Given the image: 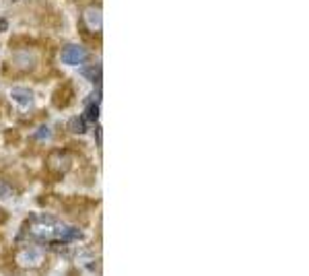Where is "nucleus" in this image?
<instances>
[{"mask_svg": "<svg viewBox=\"0 0 309 276\" xmlns=\"http://www.w3.org/2000/svg\"><path fill=\"white\" fill-rule=\"evenodd\" d=\"M85 237L81 229L76 227H68V225H60V231H58V239L62 241H81Z\"/></svg>", "mask_w": 309, "mask_h": 276, "instance_id": "4", "label": "nucleus"}, {"mask_svg": "<svg viewBox=\"0 0 309 276\" xmlns=\"http://www.w3.org/2000/svg\"><path fill=\"white\" fill-rule=\"evenodd\" d=\"M7 27H9V21L7 19H0V31H7Z\"/></svg>", "mask_w": 309, "mask_h": 276, "instance_id": "11", "label": "nucleus"}, {"mask_svg": "<svg viewBox=\"0 0 309 276\" xmlns=\"http://www.w3.org/2000/svg\"><path fill=\"white\" fill-rule=\"evenodd\" d=\"M11 97H13L19 105H29V103L33 101V93H31L29 89H21V87H15V89L11 91Z\"/></svg>", "mask_w": 309, "mask_h": 276, "instance_id": "6", "label": "nucleus"}, {"mask_svg": "<svg viewBox=\"0 0 309 276\" xmlns=\"http://www.w3.org/2000/svg\"><path fill=\"white\" fill-rule=\"evenodd\" d=\"M11 3H17V0H11Z\"/></svg>", "mask_w": 309, "mask_h": 276, "instance_id": "12", "label": "nucleus"}, {"mask_svg": "<svg viewBox=\"0 0 309 276\" xmlns=\"http://www.w3.org/2000/svg\"><path fill=\"white\" fill-rule=\"evenodd\" d=\"M35 138H40V140H46V138H50V128H48V126H42L40 130L35 132Z\"/></svg>", "mask_w": 309, "mask_h": 276, "instance_id": "10", "label": "nucleus"}, {"mask_svg": "<svg viewBox=\"0 0 309 276\" xmlns=\"http://www.w3.org/2000/svg\"><path fill=\"white\" fill-rule=\"evenodd\" d=\"M60 60L64 64H68V66H79V64H83L87 60V52L81 46H76V44H68V46L62 48Z\"/></svg>", "mask_w": 309, "mask_h": 276, "instance_id": "1", "label": "nucleus"}, {"mask_svg": "<svg viewBox=\"0 0 309 276\" xmlns=\"http://www.w3.org/2000/svg\"><path fill=\"white\" fill-rule=\"evenodd\" d=\"M85 19V25L91 29V31H99L101 29V23H103V15H101V9L99 7H89L83 15Z\"/></svg>", "mask_w": 309, "mask_h": 276, "instance_id": "3", "label": "nucleus"}, {"mask_svg": "<svg viewBox=\"0 0 309 276\" xmlns=\"http://www.w3.org/2000/svg\"><path fill=\"white\" fill-rule=\"evenodd\" d=\"M42 260H44V254L37 250V248H25V250H21L19 256H17V262H19L23 268H33V266H37V264H42Z\"/></svg>", "mask_w": 309, "mask_h": 276, "instance_id": "2", "label": "nucleus"}, {"mask_svg": "<svg viewBox=\"0 0 309 276\" xmlns=\"http://www.w3.org/2000/svg\"><path fill=\"white\" fill-rule=\"evenodd\" d=\"M83 76L89 78L91 83L99 85V81H101V70H99V66H87V68L83 70Z\"/></svg>", "mask_w": 309, "mask_h": 276, "instance_id": "8", "label": "nucleus"}, {"mask_svg": "<svg viewBox=\"0 0 309 276\" xmlns=\"http://www.w3.org/2000/svg\"><path fill=\"white\" fill-rule=\"evenodd\" d=\"M68 128H70V132H74V134H85V132H87V122L83 120V115H76V117H72V120H70Z\"/></svg>", "mask_w": 309, "mask_h": 276, "instance_id": "7", "label": "nucleus"}, {"mask_svg": "<svg viewBox=\"0 0 309 276\" xmlns=\"http://www.w3.org/2000/svg\"><path fill=\"white\" fill-rule=\"evenodd\" d=\"M17 64L21 66V68H31V64H33V56L31 54H27V52H21V54H17Z\"/></svg>", "mask_w": 309, "mask_h": 276, "instance_id": "9", "label": "nucleus"}, {"mask_svg": "<svg viewBox=\"0 0 309 276\" xmlns=\"http://www.w3.org/2000/svg\"><path fill=\"white\" fill-rule=\"evenodd\" d=\"M99 93H93L91 95V101L87 103V111H85V115H83V120L87 122V124H95L97 122V117H99Z\"/></svg>", "mask_w": 309, "mask_h": 276, "instance_id": "5", "label": "nucleus"}]
</instances>
